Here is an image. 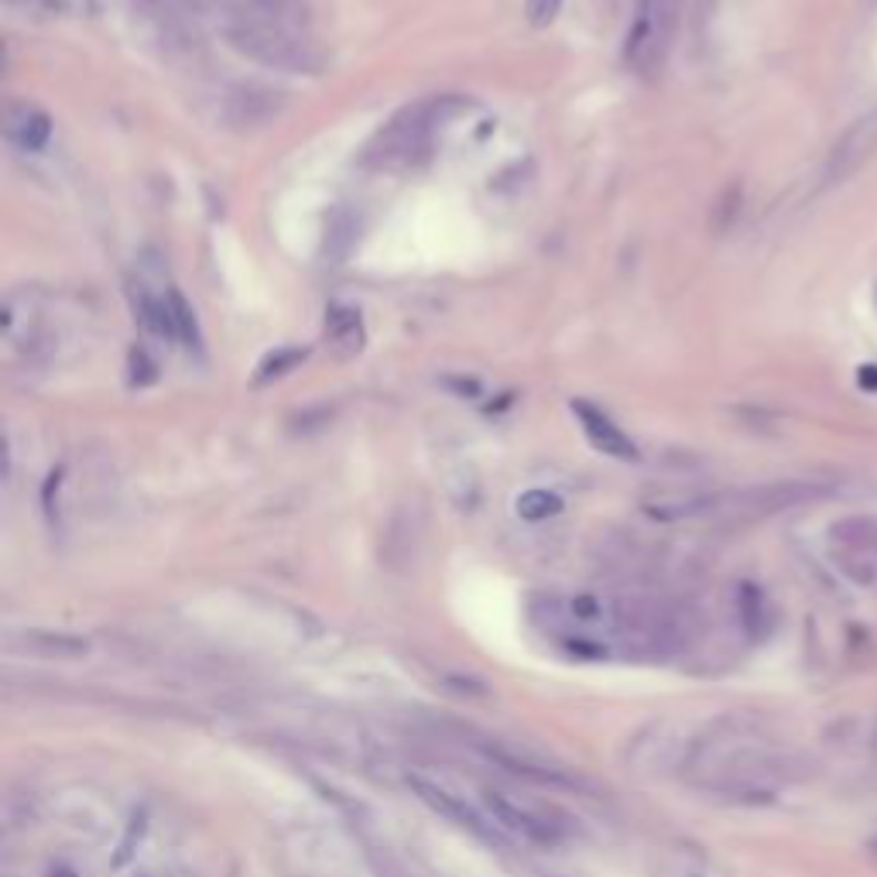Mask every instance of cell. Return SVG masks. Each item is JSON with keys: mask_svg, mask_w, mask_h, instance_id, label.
I'll return each mask as SVG.
<instances>
[{"mask_svg": "<svg viewBox=\"0 0 877 877\" xmlns=\"http://www.w3.org/2000/svg\"><path fill=\"white\" fill-rule=\"evenodd\" d=\"M226 42L244 52L248 59L282 69V72H319L323 69V52H319L302 28L258 21V18H226L223 21Z\"/></svg>", "mask_w": 877, "mask_h": 877, "instance_id": "cell-1", "label": "cell"}, {"mask_svg": "<svg viewBox=\"0 0 877 877\" xmlns=\"http://www.w3.org/2000/svg\"><path fill=\"white\" fill-rule=\"evenodd\" d=\"M679 11L683 0H637L634 4V18L624 42V62L634 72H652L662 65L672 46V34L679 28Z\"/></svg>", "mask_w": 877, "mask_h": 877, "instance_id": "cell-2", "label": "cell"}, {"mask_svg": "<svg viewBox=\"0 0 877 877\" xmlns=\"http://www.w3.org/2000/svg\"><path fill=\"white\" fill-rule=\"evenodd\" d=\"M484 809L491 813V819L497 823V829L517 836V840L525 844H535V847H560L566 840V823L528 803V799H517L511 792H501V788H487L484 792Z\"/></svg>", "mask_w": 877, "mask_h": 877, "instance_id": "cell-3", "label": "cell"}, {"mask_svg": "<svg viewBox=\"0 0 877 877\" xmlns=\"http://www.w3.org/2000/svg\"><path fill=\"white\" fill-rule=\"evenodd\" d=\"M435 110H438V103H415V107L397 113L394 121L374 138V144L367 148V162L381 165V169L409 165L412 158L429 144Z\"/></svg>", "mask_w": 877, "mask_h": 877, "instance_id": "cell-4", "label": "cell"}, {"mask_svg": "<svg viewBox=\"0 0 877 877\" xmlns=\"http://www.w3.org/2000/svg\"><path fill=\"white\" fill-rule=\"evenodd\" d=\"M409 785L419 792V799L425 803V806H432L435 813H443L446 819H453L456 826H463V829H470L473 836H481V840H497V823L491 819V813L487 809H481V806H473L466 795H460L453 785H446V782H438V778H429V775H422V772H412L409 775Z\"/></svg>", "mask_w": 877, "mask_h": 877, "instance_id": "cell-5", "label": "cell"}, {"mask_svg": "<svg viewBox=\"0 0 877 877\" xmlns=\"http://www.w3.org/2000/svg\"><path fill=\"white\" fill-rule=\"evenodd\" d=\"M282 110H285V93L271 90V87L241 83V87H233V90L223 93V121L230 128H236V131L264 128Z\"/></svg>", "mask_w": 877, "mask_h": 877, "instance_id": "cell-6", "label": "cell"}, {"mask_svg": "<svg viewBox=\"0 0 877 877\" xmlns=\"http://www.w3.org/2000/svg\"><path fill=\"white\" fill-rule=\"evenodd\" d=\"M874 151H877V113H867L840 141H836L829 162H826V182L850 179Z\"/></svg>", "mask_w": 877, "mask_h": 877, "instance_id": "cell-7", "label": "cell"}, {"mask_svg": "<svg viewBox=\"0 0 877 877\" xmlns=\"http://www.w3.org/2000/svg\"><path fill=\"white\" fill-rule=\"evenodd\" d=\"M573 415H576L579 429L586 432V438L593 443V450H601L614 460H637V446L601 409H593L586 402H573Z\"/></svg>", "mask_w": 877, "mask_h": 877, "instance_id": "cell-8", "label": "cell"}, {"mask_svg": "<svg viewBox=\"0 0 877 877\" xmlns=\"http://www.w3.org/2000/svg\"><path fill=\"white\" fill-rule=\"evenodd\" d=\"M8 648H18V652H28L34 658H87L90 655V642L79 634H69V631H24L18 637H11Z\"/></svg>", "mask_w": 877, "mask_h": 877, "instance_id": "cell-9", "label": "cell"}, {"mask_svg": "<svg viewBox=\"0 0 877 877\" xmlns=\"http://www.w3.org/2000/svg\"><path fill=\"white\" fill-rule=\"evenodd\" d=\"M4 131L24 151H42L52 138V121H49V113L38 110L34 103H8Z\"/></svg>", "mask_w": 877, "mask_h": 877, "instance_id": "cell-10", "label": "cell"}, {"mask_svg": "<svg viewBox=\"0 0 877 877\" xmlns=\"http://www.w3.org/2000/svg\"><path fill=\"white\" fill-rule=\"evenodd\" d=\"M326 333L340 356H353L364 346V326H361V315L353 309H333L326 319Z\"/></svg>", "mask_w": 877, "mask_h": 877, "instance_id": "cell-11", "label": "cell"}, {"mask_svg": "<svg viewBox=\"0 0 877 877\" xmlns=\"http://www.w3.org/2000/svg\"><path fill=\"white\" fill-rule=\"evenodd\" d=\"M138 319L141 326L154 336H165V340H175V323H172V309H169V295L165 299H154L148 295L141 285H138Z\"/></svg>", "mask_w": 877, "mask_h": 877, "instance_id": "cell-12", "label": "cell"}, {"mask_svg": "<svg viewBox=\"0 0 877 877\" xmlns=\"http://www.w3.org/2000/svg\"><path fill=\"white\" fill-rule=\"evenodd\" d=\"M560 511H563V501L548 491H525L517 497V514H522L525 522H545V517L560 514Z\"/></svg>", "mask_w": 877, "mask_h": 877, "instance_id": "cell-13", "label": "cell"}, {"mask_svg": "<svg viewBox=\"0 0 877 877\" xmlns=\"http://www.w3.org/2000/svg\"><path fill=\"white\" fill-rule=\"evenodd\" d=\"M169 309H172V323H175V340H182L189 350L199 346V326H195V312L182 299V292H169Z\"/></svg>", "mask_w": 877, "mask_h": 877, "instance_id": "cell-14", "label": "cell"}, {"mask_svg": "<svg viewBox=\"0 0 877 877\" xmlns=\"http://www.w3.org/2000/svg\"><path fill=\"white\" fill-rule=\"evenodd\" d=\"M356 220L350 216V213H336L333 220H330V226H326V254H333V248H336V241H343V251L350 254V248H353V241H356Z\"/></svg>", "mask_w": 877, "mask_h": 877, "instance_id": "cell-15", "label": "cell"}, {"mask_svg": "<svg viewBox=\"0 0 877 877\" xmlns=\"http://www.w3.org/2000/svg\"><path fill=\"white\" fill-rule=\"evenodd\" d=\"M302 361H305V350H278L274 356H268V361L261 364L258 381H271V377H278V374L292 371V367L302 364Z\"/></svg>", "mask_w": 877, "mask_h": 877, "instance_id": "cell-16", "label": "cell"}, {"mask_svg": "<svg viewBox=\"0 0 877 877\" xmlns=\"http://www.w3.org/2000/svg\"><path fill=\"white\" fill-rule=\"evenodd\" d=\"M560 8H563V0H528V8H525L528 24L532 28H548L555 21V14H560Z\"/></svg>", "mask_w": 877, "mask_h": 877, "instance_id": "cell-17", "label": "cell"}, {"mask_svg": "<svg viewBox=\"0 0 877 877\" xmlns=\"http://www.w3.org/2000/svg\"><path fill=\"white\" fill-rule=\"evenodd\" d=\"M131 367H134V374H131L134 384H151V381H154V364L148 361V356H144L141 350L131 353Z\"/></svg>", "mask_w": 877, "mask_h": 877, "instance_id": "cell-18", "label": "cell"}, {"mask_svg": "<svg viewBox=\"0 0 877 877\" xmlns=\"http://www.w3.org/2000/svg\"><path fill=\"white\" fill-rule=\"evenodd\" d=\"M49 877H83V874L72 870V867H52V870H49Z\"/></svg>", "mask_w": 877, "mask_h": 877, "instance_id": "cell-19", "label": "cell"}]
</instances>
